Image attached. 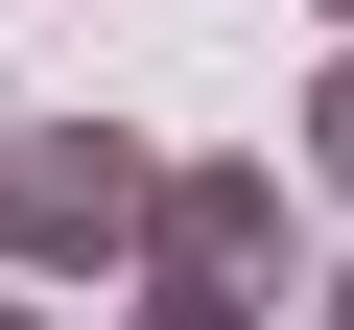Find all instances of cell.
Returning a JSON list of instances; mask_svg holds the SVG:
<instances>
[{"label":"cell","instance_id":"obj_4","mask_svg":"<svg viewBox=\"0 0 354 330\" xmlns=\"http://www.w3.org/2000/svg\"><path fill=\"white\" fill-rule=\"evenodd\" d=\"M307 189L354 213V24H330V71H307Z\"/></svg>","mask_w":354,"mask_h":330},{"label":"cell","instance_id":"obj_5","mask_svg":"<svg viewBox=\"0 0 354 330\" xmlns=\"http://www.w3.org/2000/svg\"><path fill=\"white\" fill-rule=\"evenodd\" d=\"M307 330H354V260H330V283H307Z\"/></svg>","mask_w":354,"mask_h":330},{"label":"cell","instance_id":"obj_7","mask_svg":"<svg viewBox=\"0 0 354 330\" xmlns=\"http://www.w3.org/2000/svg\"><path fill=\"white\" fill-rule=\"evenodd\" d=\"M0 118H24V95H0Z\"/></svg>","mask_w":354,"mask_h":330},{"label":"cell","instance_id":"obj_1","mask_svg":"<svg viewBox=\"0 0 354 330\" xmlns=\"http://www.w3.org/2000/svg\"><path fill=\"white\" fill-rule=\"evenodd\" d=\"M165 142L142 118H0V283H118Z\"/></svg>","mask_w":354,"mask_h":330},{"label":"cell","instance_id":"obj_6","mask_svg":"<svg viewBox=\"0 0 354 330\" xmlns=\"http://www.w3.org/2000/svg\"><path fill=\"white\" fill-rule=\"evenodd\" d=\"M307 24H354V0H307Z\"/></svg>","mask_w":354,"mask_h":330},{"label":"cell","instance_id":"obj_3","mask_svg":"<svg viewBox=\"0 0 354 330\" xmlns=\"http://www.w3.org/2000/svg\"><path fill=\"white\" fill-rule=\"evenodd\" d=\"M118 330H260V283H189V260H118Z\"/></svg>","mask_w":354,"mask_h":330},{"label":"cell","instance_id":"obj_2","mask_svg":"<svg viewBox=\"0 0 354 330\" xmlns=\"http://www.w3.org/2000/svg\"><path fill=\"white\" fill-rule=\"evenodd\" d=\"M142 260H189V283H283V165L260 142H189L142 189Z\"/></svg>","mask_w":354,"mask_h":330}]
</instances>
